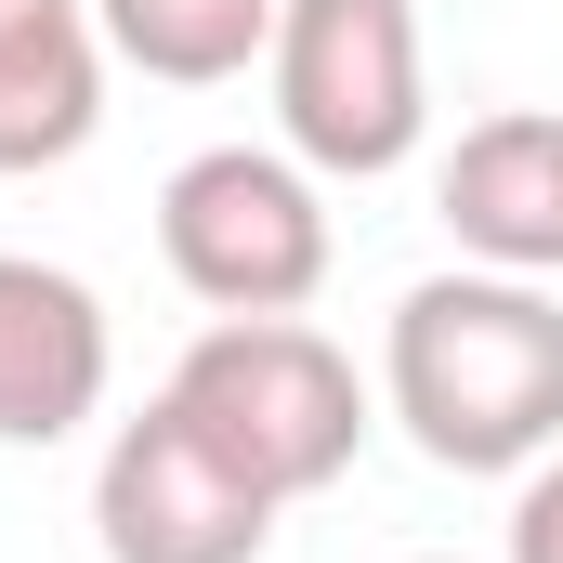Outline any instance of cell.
I'll use <instances>...</instances> for the list:
<instances>
[{
  "mask_svg": "<svg viewBox=\"0 0 563 563\" xmlns=\"http://www.w3.org/2000/svg\"><path fill=\"white\" fill-rule=\"evenodd\" d=\"M380 407L432 472H538L563 445V301L551 276L459 263L420 276L380 328Z\"/></svg>",
  "mask_w": 563,
  "mask_h": 563,
  "instance_id": "obj_1",
  "label": "cell"
},
{
  "mask_svg": "<svg viewBox=\"0 0 563 563\" xmlns=\"http://www.w3.org/2000/svg\"><path fill=\"white\" fill-rule=\"evenodd\" d=\"M170 407L210 432L263 498H328L354 459H367V380L328 328L301 314H210L170 367Z\"/></svg>",
  "mask_w": 563,
  "mask_h": 563,
  "instance_id": "obj_2",
  "label": "cell"
},
{
  "mask_svg": "<svg viewBox=\"0 0 563 563\" xmlns=\"http://www.w3.org/2000/svg\"><path fill=\"white\" fill-rule=\"evenodd\" d=\"M276 132L314 184H380L432 132V66H420V0H276L263 40Z\"/></svg>",
  "mask_w": 563,
  "mask_h": 563,
  "instance_id": "obj_3",
  "label": "cell"
},
{
  "mask_svg": "<svg viewBox=\"0 0 563 563\" xmlns=\"http://www.w3.org/2000/svg\"><path fill=\"white\" fill-rule=\"evenodd\" d=\"M328 184L288 144H197L157 184V263L210 314H301L328 288Z\"/></svg>",
  "mask_w": 563,
  "mask_h": 563,
  "instance_id": "obj_4",
  "label": "cell"
},
{
  "mask_svg": "<svg viewBox=\"0 0 563 563\" xmlns=\"http://www.w3.org/2000/svg\"><path fill=\"white\" fill-rule=\"evenodd\" d=\"M92 538H106V563H263L276 551V498L157 394L92 459Z\"/></svg>",
  "mask_w": 563,
  "mask_h": 563,
  "instance_id": "obj_5",
  "label": "cell"
},
{
  "mask_svg": "<svg viewBox=\"0 0 563 563\" xmlns=\"http://www.w3.org/2000/svg\"><path fill=\"white\" fill-rule=\"evenodd\" d=\"M106 380H119L106 301L66 276V263L0 250V445H66V432L106 407Z\"/></svg>",
  "mask_w": 563,
  "mask_h": 563,
  "instance_id": "obj_6",
  "label": "cell"
},
{
  "mask_svg": "<svg viewBox=\"0 0 563 563\" xmlns=\"http://www.w3.org/2000/svg\"><path fill=\"white\" fill-rule=\"evenodd\" d=\"M445 236L498 276H563V119L498 106L445 157Z\"/></svg>",
  "mask_w": 563,
  "mask_h": 563,
  "instance_id": "obj_7",
  "label": "cell"
},
{
  "mask_svg": "<svg viewBox=\"0 0 563 563\" xmlns=\"http://www.w3.org/2000/svg\"><path fill=\"white\" fill-rule=\"evenodd\" d=\"M106 132V26L92 0H0V184L66 170Z\"/></svg>",
  "mask_w": 563,
  "mask_h": 563,
  "instance_id": "obj_8",
  "label": "cell"
},
{
  "mask_svg": "<svg viewBox=\"0 0 563 563\" xmlns=\"http://www.w3.org/2000/svg\"><path fill=\"white\" fill-rule=\"evenodd\" d=\"M106 53L170 79V92H210V79H250L263 40H276V0H92Z\"/></svg>",
  "mask_w": 563,
  "mask_h": 563,
  "instance_id": "obj_9",
  "label": "cell"
},
{
  "mask_svg": "<svg viewBox=\"0 0 563 563\" xmlns=\"http://www.w3.org/2000/svg\"><path fill=\"white\" fill-rule=\"evenodd\" d=\"M511 563H563V445L511 472Z\"/></svg>",
  "mask_w": 563,
  "mask_h": 563,
  "instance_id": "obj_10",
  "label": "cell"
},
{
  "mask_svg": "<svg viewBox=\"0 0 563 563\" xmlns=\"http://www.w3.org/2000/svg\"><path fill=\"white\" fill-rule=\"evenodd\" d=\"M420 563H445V551H420Z\"/></svg>",
  "mask_w": 563,
  "mask_h": 563,
  "instance_id": "obj_11",
  "label": "cell"
}]
</instances>
